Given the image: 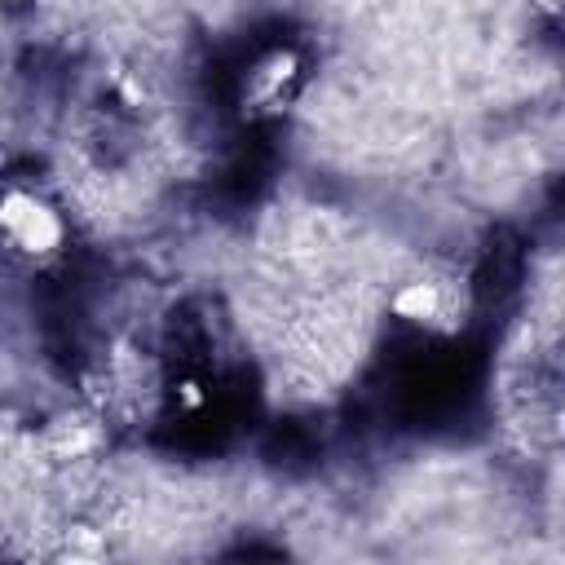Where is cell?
<instances>
[{
	"label": "cell",
	"instance_id": "6da1fadb",
	"mask_svg": "<svg viewBox=\"0 0 565 565\" xmlns=\"http://www.w3.org/2000/svg\"><path fill=\"white\" fill-rule=\"evenodd\" d=\"M0 243L26 260H49L66 243V221L44 194L9 185L0 190Z\"/></svg>",
	"mask_w": 565,
	"mask_h": 565
},
{
	"label": "cell",
	"instance_id": "7a4b0ae2",
	"mask_svg": "<svg viewBox=\"0 0 565 565\" xmlns=\"http://www.w3.org/2000/svg\"><path fill=\"white\" fill-rule=\"evenodd\" d=\"M300 79V53L296 49H269L247 66L243 79V110H269L282 102V93Z\"/></svg>",
	"mask_w": 565,
	"mask_h": 565
},
{
	"label": "cell",
	"instance_id": "3957f363",
	"mask_svg": "<svg viewBox=\"0 0 565 565\" xmlns=\"http://www.w3.org/2000/svg\"><path fill=\"white\" fill-rule=\"evenodd\" d=\"M441 309H446V291H441V282H433V278H411V282H402V287L388 296V313L402 318V322H411V327L437 322Z\"/></svg>",
	"mask_w": 565,
	"mask_h": 565
},
{
	"label": "cell",
	"instance_id": "277c9868",
	"mask_svg": "<svg viewBox=\"0 0 565 565\" xmlns=\"http://www.w3.org/2000/svg\"><path fill=\"white\" fill-rule=\"evenodd\" d=\"M177 402H181L185 411H199V406H203V388H199L194 380H181V384H177Z\"/></svg>",
	"mask_w": 565,
	"mask_h": 565
}]
</instances>
